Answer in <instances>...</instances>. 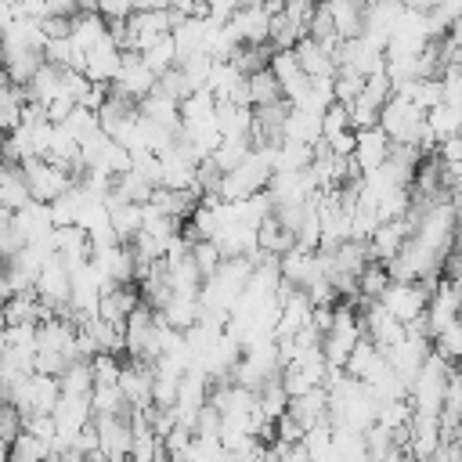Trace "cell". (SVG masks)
Here are the masks:
<instances>
[{
	"instance_id": "20",
	"label": "cell",
	"mask_w": 462,
	"mask_h": 462,
	"mask_svg": "<svg viewBox=\"0 0 462 462\" xmlns=\"http://www.w3.org/2000/svg\"><path fill=\"white\" fill-rule=\"evenodd\" d=\"M249 97H253V108H267V105L285 101V97H282V83H278V76H274L271 69L249 76Z\"/></svg>"
},
{
	"instance_id": "22",
	"label": "cell",
	"mask_w": 462,
	"mask_h": 462,
	"mask_svg": "<svg viewBox=\"0 0 462 462\" xmlns=\"http://www.w3.org/2000/svg\"><path fill=\"white\" fill-rule=\"evenodd\" d=\"M54 455V448L32 433H22L11 448H7V462H47Z\"/></svg>"
},
{
	"instance_id": "3",
	"label": "cell",
	"mask_w": 462,
	"mask_h": 462,
	"mask_svg": "<svg viewBox=\"0 0 462 462\" xmlns=\"http://www.w3.org/2000/svg\"><path fill=\"white\" fill-rule=\"evenodd\" d=\"M22 173H25V180H29V191H32V202H47V206H54L69 188H76V173L72 170H61V166H54V162H47V159H29V162H22Z\"/></svg>"
},
{
	"instance_id": "5",
	"label": "cell",
	"mask_w": 462,
	"mask_h": 462,
	"mask_svg": "<svg viewBox=\"0 0 462 462\" xmlns=\"http://www.w3.org/2000/svg\"><path fill=\"white\" fill-rule=\"evenodd\" d=\"M271 72H274V76H278V83H282V97H285L292 108H300V105L307 101V94H310L314 79L300 69L296 51H274V58H271Z\"/></svg>"
},
{
	"instance_id": "8",
	"label": "cell",
	"mask_w": 462,
	"mask_h": 462,
	"mask_svg": "<svg viewBox=\"0 0 462 462\" xmlns=\"http://www.w3.org/2000/svg\"><path fill=\"white\" fill-rule=\"evenodd\" d=\"M390 152H393V141L386 137L383 126L361 130V134H357V148H354V162H357L361 177H368V173H375L379 166H386Z\"/></svg>"
},
{
	"instance_id": "13",
	"label": "cell",
	"mask_w": 462,
	"mask_h": 462,
	"mask_svg": "<svg viewBox=\"0 0 462 462\" xmlns=\"http://www.w3.org/2000/svg\"><path fill=\"white\" fill-rule=\"evenodd\" d=\"M411 235H408V227H404V220H390V224H379V231L372 235V260L375 263H390V260H397V253L404 249V242H408Z\"/></svg>"
},
{
	"instance_id": "6",
	"label": "cell",
	"mask_w": 462,
	"mask_h": 462,
	"mask_svg": "<svg viewBox=\"0 0 462 462\" xmlns=\"http://www.w3.org/2000/svg\"><path fill=\"white\" fill-rule=\"evenodd\" d=\"M155 87H159V76L148 69V61L141 54H123V72L112 83V90L141 105V101H148L155 94Z\"/></svg>"
},
{
	"instance_id": "24",
	"label": "cell",
	"mask_w": 462,
	"mask_h": 462,
	"mask_svg": "<svg viewBox=\"0 0 462 462\" xmlns=\"http://www.w3.org/2000/svg\"><path fill=\"white\" fill-rule=\"evenodd\" d=\"M433 354H440V357L451 361V365H462V321L448 325V328L433 339Z\"/></svg>"
},
{
	"instance_id": "1",
	"label": "cell",
	"mask_w": 462,
	"mask_h": 462,
	"mask_svg": "<svg viewBox=\"0 0 462 462\" xmlns=\"http://www.w3.org/2000/svg\"><path fill=\"white\" fill-rule=\"evenodd\" d=\"M379 126L386 130V137L393 141V144H415V148H422V155H433V144H437V137H433V130H430V116L422 112V108H415L408 97H390V105L383 108V116H379Z\"/></svg>"
},
{
	"instance_id": "9",
	"label": "cell",
	"mask_w": 462,
	"mask_h": 462,
	"mask_svg": "<svg viewBox=\"0 0 462 462\" xmlns=\"http://www.w3.org/2000/svg\"><path fill=\"white\" fill-rule=\"evenodd\" d=\"M296 58H300V69L310 76V79H336V72H339V61H336V54L328 51V47H321L318 40H300L296 47Z\"/></svg>"
},
{
	"instance_id": "15",
	"label": "cell",
	"mask_w": 462,
	"mask_h": 462,
	"mask_svg": "<svg viewBox=\"0 0 462 462\" xmlns=\"http://www.w3.org/2000/svg\"><path fill=\"white\" fill-rule=\"evenodd\" d=\"M328 11H332V22H336V32H339L343 43L365 36V11H368L365 4L339 0V4H328Z\"/></svg>"
},
{
	"instance_id": "17",
	"label": "cell",
	"mask_w": 462,
	"mask_h": 462,
	"mask_svg": "<svg viewBox=\"0 0 462 462\" xmlns=\"http://www.w3.org/2000/svg\"><path fill=\"white\" fill-rule=\"evenodd\" d=\"M61 393L65 397H94V386H97V379H94V365L90 361H72L65 372H61Z\"/></svg>"
},
{
	"instance_id": "16",
	"label": "cell",
	"mask_w": 462,
	"mask_h": 462,
	"mask_svg": "<svg viewBox=\"0 0 462 462\" xmlns=\"http://www.w3.org/2000/svg\"><path fill=\"white\" fill-rule=\"evenodd\" d=\"M162 321L173 325L177 332H191L202 321V300L199 296H173L162 310Z\"/></svg>"
},
{
	"instance_id": "19",
	"label": "cell",
	"mask_w": 462,
	"mask_h": 462,
	"mask_svg": "<svg viewBox=\"0 0 462 462\" xmlns=\"http://www.w3.org/2000/svg\"><path fill=\"white\" fill-rule=\"evenodd\" d=\"M253 152H256V148H253V141H249V137H235V141H224V144L209 155V162L227 177V173H235V170H238Z\"/></svg>"
},
{
	"instance_id": "4",
	"label": "cell",
	"mask_w": 462,
	"mask_h": 462,
	"mask_svg": "<svg viewBox=\"0 0 462 462\" xmlns=\"http://www.w3.org/2000/svg\"><path fill=\"white\" fill-rule=\"evenodd\" d=\"M430 300H433V285H426V282H411V285H390L386 292H383V307L401 321V325H415V321H422L426 318V310H430Z\"/></svg>"
},
{
	"instance_id": "23",
	"label": "cell",
	"mask_w": 462,
	"mask_h": 462,
	"mask_svg": "<svg viewBox=\"0 0 462 462\" xmlns=\"http://www.w3.org/2000/svg\"><path fill=\"white\" fill-rule=\"evenodd\" d=\"M430 130H433L437 141H451V137L462 134V116H458L451 105H437V108L430 112Z\"/></svg>"
},
{
	"instance_id": "27",
	"label": "cell",
	"mask_w": 462,
	"mask_h": 462,
	"mask_svg": "<svg viewBox=\"0 0 462 462\" xmlns=\"http://www.w3.org/2000/svg\"><path fill=\"white\" fill-rule=\"evenodd\" d=\"M90 365H94V379H97V386H119V375H123V361H119V357H112V354H97Z\"/></svg>"
},
{
	"instance_id": "10",
	"label": "cell",
	"mask_w": 462,
	"mask_h": 462,
	"mask_svg": "<svg viewBox=\"0 0 462 462\" xmlns=\"http://www.w3.org/2000/svg\"><path fill=\"white\" fill-rule=\"evenodd\" d=\"M141 303H144V300H141V289H137V285H112V289H105V296H101L97 318H105V321H112V325H126L130 314H134Z\"/></svg>"
},
{
	"instance_id": "2",
	"label": "cell",
	"mask_w": 462,
	"mask_h": 462,
	"mask_svg": "<svg viewBox=\"0 0 462 462\" xmlns=\"http://www.w3.org/2000/svg\"><path fill=\"white\" fill-rule=\"evenodd\" d=\"M458 365L444 361L440 354H430L426 357V365H422V372H419V379H415V386L408 393L415 415H440L444 411V397H448V383H451V372Z\"/></svg>"
},
{
	"instance_id": "11",
	"label": "cell",
	"mask_w": 462,
	"mask_h": 462,
	"mask_svg": "<svg viewBox=\"0 0 462 462\" xmlns=\"http://www.w3.org/2000/svg\"><path fill=\"white\" fill-rule=\"evenodd\" d=\"M253 123H256L253 108L235 105V101H217V130L224 134V141H235V137L253 141Z\"/></svg>"
},
{
	"instance_id": "25",
	"label": "cell",
	"mask_w": 462,
	"mask_h": 462,
	"mask_svg": "<svg viewBox=\"0 0 462 462\" xmlns=\"http://www.w3.org/2000/svg\"><path fill=\"white\" fill-rule=\"evenodd\" d=\"M350 130H354L350 108H346V105H332V108L325 112V119H321V137L332 141V137H343V134H350Z\"/></svg>"
},
{
	"instance_id": "12",
	"label": "cell",
	"mask_w": 462,
	"mask_h": 462,
	"mask_svg": "<svg viewBox=\"0 0 462 462\" xmlns=\"http://www.w3.org/2000/svg\"><path fill=\"white\" fill-rule=\"evenodd\" d=\"M0 202L7 213H22L29 202H32V191H29V180L22 173L18 162H4V177H0Z\"/></svg>"
},
{
	"instance_id": "18",
	"label": "cell",
	"mask_w": 462,
	"mask_h": 462,
	"mask_svg": "<svg viewBox=\"0 0 462 462\" xmlns=\"http://www.w3.org/2000/svg\"><path fill=\"white\" fill-rule=\"evenodd\" d=\"M180 119H184V130H195V126H206L217 119V97L209 90H199L191 94L184 105H180Z\"/></svg>"
},
{
	"instance_id": "7",
	"label": "cell",
	"mask_w": 462,
	"mask_h": 462,
	"mask_svg": "<svg viewBox=\"0 0 462 462\" xmlns=\"http://www.w3.org/2000/svg\"><path fill=\"white\" fill-rule=\"evenodd\" d=\"M227 29L238 36V43L271 47V14H267L263 4H242L238 14L227 22Z\"/></svg>"
},
{
	"instance_id": "21",
	"label": "cell",
	"mask_w": 462,
	"mask_h": 462,
	"mask_svg": "<svg viewBox=\"0 0 462 462\" xmlns=\"http://www.w3.org/2000/svg\"><path fill=\"white\" fill-rule=\"evenodd\" d=\"M336 430V426H332ZM336 455L343 462H372L368 455V437L361 430H336Z\"/></svg>"
},
{
	"instance_id": "26",
	"label": "cell",
	"mask_w": 462,
	"mask_h": 462,
	"mask_svg": "<svg viewBox=\"0 0 462 462\" xmlns=\"http://www.w3.org/2000/svg\"><path fill=\"white\" fill-rule=\"evenodd\" d=\"M191 256H195V263H199V271H202L206 278H213V274H217V271L224 267V256H220L217 242H195Z\"/></svg>"
},
{
	"instance_id": "14",
	"label": "cell",
	"mask_w": 462,
	"mask_h": 462,
	"mask_svg": "<svg viewBox=\"0 0 462 462\" xmlns=\"http://www.w3.org/2000/svg\"><path fill=\"white\" fill-rule=\"evenodd\" d=\"M289 415H292L303 430H314V426L328 422V390L321 386V390H310V393H303V397H292V401H289Z\"/></svg>"
}]
</instances>
